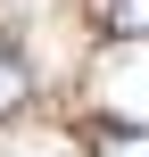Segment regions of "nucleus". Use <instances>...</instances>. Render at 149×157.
Instances as JSON below:
<instances>
[{
  "mask_svg": "<svg viewBox=\"0 0 149 157\" xmlns=\"http://www.w3.org/2000/svg\"><path fill=\"white\" fill-rule=\"evenodd\" d=\"M25 99H33V66H25V58H17L8 41H0V124H8V116H17Z\"/></svg>",
  "mask_w": 149,
  "mask_h": 157,
  "instance_id": "2",
  "label": "nucleus"
},
{
  "mask_svg": "<svg viewBox=\"0 0 149 157\" xmlns=\"http://www.w3.org/2000/svg\"><path fill=\"white\" fill-rule=\"evenodd\" d=\"M91 157H149V132L141 124H100L91 132Z\"/></svg>",
  "mask_w": 149,
  "mask_h": 157,
  "instance_id": "3",
  "label": "nucleus"
},
{
  "mask_svg": "<svg viewBox=\"0 0 149 157\" xmlns=\"http://www.w3.org/2000/svg\"><path fill=\"white\" fill-rule=\"evenodd\" d=\"M91 17L116 41H149V0H91Z\"/></svg>",
  "mask_w": 149,
  "mask_h": 157,
  "instance_id": "1",
  "label": "nucleus"
}]
</instances>
